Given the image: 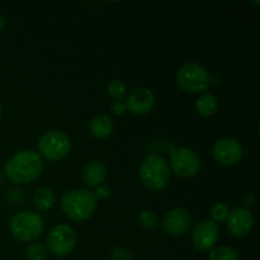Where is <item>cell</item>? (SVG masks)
<instances>
[{"label":"cell","instance_id":"6da1fadb","mask_svg":"<svg viewBox=\"0 0 260 260\" xmlns=\"http://www.w3.org/2000/svg\"><path fill=\"white\" fill-rule=\"evenodd\" d=\"M45 160L35 150H20L5 164V174L14 184H29L43 172Z\"/></svg>","mask_w":260,"mask_h":260},{"label":"cell","instance_id":"7a4b0ae2","mask_svg":"<svg viewBox=\"0 0 260 260\" xmlns=\"http://www.w3.org/2000/svg\"><path fill=\"white\" fill-rule=\"evenodd\" d=\"M98 206L95 196L85 188L71 189L60 201L61 211L73 221H85L94 215Z\"/></svg>","mask_w":260,"mask_h":260},{"label":"cell","instance_id":"3957f363","mask_svg":"<svg viewBox=\"0 0 260 260\" xmlns=\"http://www.w3.org/2000/svg\"><path fill=\"white\" fill-rule=\"evenodd\" d=\"M170 173L168 160L157 154L147 155L139 170L141 183L150 190L164 189L170 180Z\"/></svg>","mask_w":260,"mask_h":260},{"label":"cell","instance_id":"277c9868","mask_svg":"<svg viewBox=\"0 0 260 260\" xmlns=\"http://www.w3.org/2000/svg\"><path fill=\"white\" fill-rule=\"evenodd\" d=\"M9 230L13 238L18 241L30 243L42 235L45 221L40 213L33 211H20L10 218Z\"/></svg>","mask_w":260,"mask_h":260},{"label":"cell","instance_id":"5b68a950","mask_svg":"<svg viewBox=\"0 0 260 260\" xmlns=\"http://www.w3.org/2000/svg\"><path fill=\"white\" fill-rule=\"evenodd\" d=\"M70 137L60 129H50L38 140V154L47 160H62L70 154Z\"/></svg>","mask_w":260,"mask_h":260},{"label":"cell","instance_id":"8992f818","mask_svg":"<svg viewBox=\"0 0 260 260\" xmlns=\"http://www.w3.org/2000/svg\"><path fill=\"white\" fill-rule=\"evenodd\" d=\"M178 85L189 93H200L207 90L211 84V75L207 69L196 62L183 65L175 75Z\"/></svg>","mask_w":260,"mask_h":260},{"label":"cell","instance_id":"52a82bcc","mask_svg":"<svg viewBox=\"0 0 260 260\" xmlns=\"http://www.w3.org/2000/svg\"><path fill=\"white\" fill-rule=\"evenodd\" d=\"M78 236L71 226L60 223L53 226L47 235V249L55 256H65L75 249Z\"/></svg>","mask_w":260,"mask_h":260},{"label":"cell","instance_id":"ba28073f","mask_svg":"<svg viewBox=\"0 0 260 260\" xmlns=\"http://www.w3.org/2000/svg\"><path fill=\"white\" fill-rule=\"evenodd\" d=\"M170 170L182 178H193L201 169V159L189 147H177L170 154Z\"/></svg>","mask_w":260,"mask_h":260},{"label":"cell","instance_id":"9c48e42d","mask_svg":"<svg viewBox=\"0 0 260 260\" xmlns=\"http://www.w3.org/2000/svg\"><path fill=\"white\" fill-rule=\"evenodd\" d=\"M213 159L225 167L239 164L244 156V147L236 139L223 137L217 140L212 146Z\"/></svg>","mask_w":260,"mask_h":260},{"label":"cell","instance_id":"30bf717a","mask_svg":"<svg viewBox=\"0 0 260 260\" xmlns=\"http://www.w3.org/2000/svg\"><path fill=\"white\" fill-rule=\"evenodd\" d=\"M220 229L212 220H202L193 228L192 241L197 250L210 253L218 241Z\"/></svg>","mask_w":260,"mask_h":260},{"label":"cell","instance_id":"8fae6325","mask_svg":"<svg viewBox=\"0 0 260 260\" xmlns=\"http://www.w3.org/2000/svg\"><path fill=\"white\" fill-rule=\"evenodd\" d=\"M192 226V216L187 208L177 207L170 210L162 221L165 234L173 238H180L189 231Z\"/></svg>","mask_w":260,"mask_h":260},{"label":"cell","instance_id":"7c38bea8","mask_svg":"<svg viewBox=\"0 0 260 260\" xmlns=\"http://www.w3.org/2000/svg\"><path fill=\"white\" fill-rule=\"evenodd\" d=\"M228 230L235 238H244L253 230L254 217L248 207H236L229 215Z\"/></svg>","mask_w":260,"mask_h":260},{"label":"cell","instance_id":"4fadbf2b","mask_svg":"<svg viewBox=\"0 0 260 260\" xmlns=\"http://www.w3.org/2000/svg\"><path fill=\"white\" fill-rule=\"evenodd\" d=\"M155 106V95L151 89L137 88L129 93L126 101V108L134 116H145Z\"/></svg>","mask_w":260,"mask_h":260},{"label":"cell","instance_id":"5bb4252c","mask_svg":"<svg viewBox=\"0 0 260 260\" xmlns=\"http://www.w3.org/2000/svg\"><path fill=\"white\" fill-rule=\"evenodd\" d=\"M107 178V168L101 160H90L83 169V180L88 187L98 188Z\"/></svg>","mask_w":260,"mask_h":260},{"label":"cell","instance_id":"9a60e30c","mask_svg":"<svg viewBox=\"0 0 260 260\" xmlns=\"http://www.w3.org/2000/svg\"><path fill=\"white\" fill-rule=\"evenodd\" d=\"M114 124L111 117L107 114H98L89 122V132L98 140H106L113 134Z\"/></svg>","mask_w":260,"mask_h":260},{"label":"cell","instance_id":"2e32d148","mask_svg":"<svg viewBox=\"0 0 260 260\" xmlns=\"http://www.w3.org/2000/svg\"><path fill=\"white\" fill-rule=\"evenodd\" d=\"M218 99L213 93L206 91L196 102V111L202 117H211L217 112Z\"/></svg>","mask_w":260,"mask_h":260},{"label":"cell","instance_id":"e0dca14e","mask_svg":"<svg viewBox=\"0 0 260 260\" xmlns=\"http://www.w3.org/2000/svg\"><path fill=\"white\" fill-rule=\"evenodd\" d=\"M33 203L38 211H48L56 203V194L52 189L42 187L37 189L33 196Z\"/></svg>","mask_w":260,"mask_h":260},{"label":"cell","instance_id":"ac0fdd59","mask_svg":"<svg viewBox=\"0 0 260 260\" xmlns=\"http://www.w3.org/2000/svg\"><path fill=\"white\" fill-rule=\"evenodd\" d=\"M210 260H239V254L231 246L221 245L210 251Z\"/></svg>","mask_w":260,"mask_h":260},{"label":"cell","instance_id":"d6986e66","mask_svg":"<svg viewBox=\"0 0 260 260\" xmlns=\"http://www.w3.org/2000/svg\"><path fill=\"white\" fill-rule=\"evenodd\" d=\"M107 93L114 102H121L127 94V86L124 81L114 79V80L109 81L108 86H107Z\"/></svg>","mask_w":260,"mask_h":260},{"label":"cell","instance_id":"ffe728a7","mask_svg":"<svg viewBox=\"0 0 260 260\" xmlns=\"http://www.w3.org/2000/svg\"><path fill=\"white\" fill-rule=\"evenodd\" d=\"M230 212V207L223 202H216L210 210V215L212 217V221L216 223L226 222Z\"/></svg>","mask_w":260,"mask_h":260},{"label":"cell","instance_id":"44dd1931","mask_svg":"<svg viewBox=\"0 0 260 260\" xmlns=\"http://www.w3.org/2000/svg\"><path fill=\"white\" fill-rule=\"evenodd\" d=\"M139 222L146 230H154V229H156L159 226V218H157L155 212L145 210L139 215Z\"/></svg>","mask_w":260,"mask_h":260},{"label":"cell","instance_id":"7402d4cb","mask_svg":"<svg viewBox=\"0 0 260 260\" xmlns=\"http://www.w3.org/2000/svg\"><path fill=\"white\" fill-rule=\"evenodd\" d=\"M47 256V248L43 244H32L25 250V258L28 260H45Z\"/></svg>","mask_w":260,"mask_h":260},{"label":"cell","instance_id":"603a6c76","mask_svg":"<svg viewBox=\"0 0 260 260\" xmlns=\"http://www.w3.org/2000/svg\"><path fill=\"white\" fill-rule=\"evenodd\" d=\"M111 260H132V256L127 249L116 248L111 253Z\"/></svg>","mask_w":260,"mask_h":260},{"label":"cell","instance_id":"cb8c5ba5","mask_svg":"<svg viewBox=\"0 0 260 260\" xmlns=\"http://www.w3.org/2000/svg\"><path fill=\"white\" fill-rule=\"evenodd\" d=\"M94 196H95L96 201L98 200H107V198L111 197V188L107 187V185L102 184L96 188L95 192H93Z\"/></svg>","mask_w":260,"mask_h":260},{"label":"cell","instance_id":"d4e9b609","mask_svg":"<svg viewBox=\"0 0 260 260\" xmlns=\"http://www.w3.org/2000/svg\"><path fill=\"white\" fill-rule=\"evenodd\" d=\"M126 111H127L126 103H123L122 101L114 102V103L112 104V112H113L114 114H117V116H122V114H123Z\"/></svg>","mask_w":260,"mask_h":260},{"label":"cell","instance_id":"484cf974","mask_svg":"<svg viewBox=\"0 0 260 260\" xmlns=\"http://www.w3.org/2000/svg\"><path fill=\"white\" fill-rule=\"evenodd\" d=\"M5 25H7V19H5L4 15L0 14V30L4 29Z\"/></svg>","mask_w":260,"mask_h":260},{"label":"cell","instance_id":"4316f807","mask_svg":"<svg viewBox=\"0 0 260 260\" xmlns=\"http://www.w3.org/2000/svg\"><path fill=\"white\" fill-rule=\"evenodd\" d=\"M2 113H3V107H2V103H0V117H2Z\"/></svg>","mask_w":260,"mask_h":260}]
</instances>
